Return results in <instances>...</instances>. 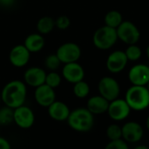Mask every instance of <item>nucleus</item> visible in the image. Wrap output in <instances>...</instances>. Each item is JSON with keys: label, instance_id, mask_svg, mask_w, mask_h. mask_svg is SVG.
<instances>
[{"label": "nucleus", "instance_id": "obj_28", "mask_svg": "<svg viewBox=\"0 0 149 149\" xmlns=\"http://www.w3.org/2000/svg\"><path fill=\"white\" fill-rule=\"evenodd\" d=\"M107 149H127L128 145L126 141H124L122 138L110 141V142L106 146Z\"/></svg>", "mask_w": 149, "mask_h": 149}, {"label": "nucleus", "instance_id": "obj_35", "mask_svg": "<svg viewBox=\"0 0 149 149\" xmlns=\"http://www.w3.org/2000/svg\"><path fill=\"white\" fill-rule=\"evenodd\" d=\"M147 87H148V91H149V81H148V85H147Z\"/></svg>", "mask_w": 149, "mask_h": 149}, {"label": "nucleus", "instance_id": "obj_6", "mask_svg": "<svg viewBox=\"0 0 149 149\" xmlns=\"http://www.w3.org/2000/svg\"><path fill=\"white\" fill-rule=\"evenodd\" d=\"M61 64L77 62L81 56V49L76 43L67 42L62 44L56 52Z\"/></svg>", "mask_w": 149, "mask_h": 149}, {"label": "nucleus", "instance_id": "obj_11", "mask_svg": "<svg viewBox=\"0 0 149 149\" xmlns=\"http://www.w3.org/2000/svg\"><path fill=\"white\" fill-rule=\"evenodd\" d=\"M122 129V139L127 143L139 142L144 134L142 127L135 121H128L123 125Z\"/></svg>", "mask_w": 149, "mask_h": 149}, {"label": "nucleus", "instance_id": "obj_15", "mask_svg": "<svg viewBox=\"0 0 149 149\" xmlns=\"http://www.w3.org/2000/svg\"><path fill=\"white\" fill-rule=\"evenodd\" d=\"M128 62L125 52L115 51L112 52L107 59V68L112 73H119L125 69Z\"/></svg>", "mask_w": 149, "mask_h": 149}, {"label": "nucleus", "instance_id": "obj_25", "mask_svg": "<svg viewBox=\"0 0 149 149\" xmlns=\"http://www.w3.org/2000/svg\"><path fill=\"white\" fill-rule=\"evenodd\" d=\"M61 76L58 72H56L55 71H51V72L46 73L45 83L55 89L59 86V85L61 84Z\"/></svg>", "mask_w": 149, "mask_h": 149}, {"label": "nucleus", "instance_id": "obj_20", "mask_svg": "<svg viewBox=\"0 0 149 149\" xmlns=\"http://www.w3.org/2000/svg\"><path fill=\"white\" fill-rule=\"evenodd\" d=\"M55 27V20L48 16L42 17L37 23V30L40 34H48Z\"/></svg>", "mask_w": 149, "mask_h": 149}, {"label": "nucleus", "instance_id": "obj_2", "mask_svg": "<svg viewBox=\"0 0 149 149\" xmlns=\"http://www.w3.org/2000/svg\"><path fill=\"white\" fill-rule=\"evenodd\" d=\"M66 121L72 130L86 133L93 127L94 116L86 107H79L70 112Z\"/></svg>", "mask_w": 149, "mask_h": 149}, {"label": "nucleus", "instance_id": "obj_36", "mask_svg": "<svg viewBox=\"0 0 149 149\" xmlns=\"http://www.w3.org/2000/svg\"><path fill=\"white\" fill-rule=\"evenodd\" d=\"M0 100H1V98H0Z\"/></svg>", "mask_w": 149, "mask_h": 149}, {"label": "nucleus", "instance_id": "obj_10", "mask_svg": "<svg viewBox=\"0 0 149 149\" xmlns=\"http://www.w3.org/2000/svg\"><path fill=\"white\" fill-rule=\"evenodd\" d=\"M30 57L31 52L24 45H17L10 50L9 60L14 67L21 68L29 63Z\"/></svg>", "mask_w": 149, "mask_h": 149}, {"label": "nucleus", "instance_id": "obj_26", "mask_svg": "<svg viewBox=\"0 0 149 149\" xmlns=\"http://www.w3.org/2000/svg\"><path fill=\"white\" fill-rule=\"evenodd\" d=\"M107 136L110 141L122 138V129L117 124H112L107 128Z\"/></svg>", "mask_w": 149, "mask_h": 149}, {"label": "nucleus", "instance_id": "obj_5", "mask_svg": "<svg viewBox=\"0 0 149 149\" xmlns=\"http://www.w3.org/2000/svg\"><path fill=\"white\" fill-rule=\"evenodd\" d=\"M118 39L127 45H134L140 40L141 32L138 27L131 21H122L116 28Z\"/></svg>", "mask_w": 149, "mask_h": 149}, {"label": "nucleus", "instance_id": "obj_29", "mask_svg": "<svg viewBox=\"0 0 149 149\" xmlns=\"http://www.w3.org/2000/svg\"><path fill=\"white\" fill-rule=\"evenodd\" d=\"M71 24V20L67 16H59L55 20V26L59 30H66Z\"/></svg>", "mask_w": 149, "mask_h": 149}, {"label": "nucleus", "instance_id": "obj_13", "mask_svg": "<svg viewBox=\"0 0 149 149\" xmlns=\"http://www.w3.org/2000/svg\"><path fill=\"white\" fill-rule=\"evenodd\" d=\"M34 98L39 106L43 107H48L52 102L56 100L55 90L45 83L35 88Z\"/></svg>", "mask_w": 149, "mask_h": 149}, {"label": "nucleus", "instance_id": "obj_12", "mask_svg": "<svg viewBox=\"0 0 149 149\" xmlns=\"http://www.w3.org/2000/svg\"><path fill=\"white\" fill-rule=\"evenodd\" d=\"M63 78L69 83L75 84L85 78V71L81 65L77 62L64 64L62 69Z\"/></svg>", "mask_w": 149, "mask_h": 149}, {"label": "nucleus", "instance_id": "obj_31", "mask_svg": "<svg viewBox=\"0 0 149 149\" xmlns=\"http://www.w3.org/2000/svg\"><path fill=\"white\" fill-rule=\"evenodd\" d=\"M14 0H0L1 3H3V5H10L13 3Z\"/></svg>", "mask_w": 149, "mask_h": 149}, {"label": "nucleus", "instance_id": "obj_32", "mask_svg": "<svg viewBox=\"0 0 149 149\" xmlns=\"http://www.w3.org/2000/svg\"><path fill=\"white\" fill-rule=\"evenodd\" d=\"M135 149H148V148L146 146H136Z\"/></svg>", "mask_w": 149, "mask_h": 149}, {"label": "nucleus", "instance_id": "obj_1", "mask_svg": "<svg viewBox=\"0 0 149 149\" xmlns=\"http://www.w3.org/2000/svg\"><path fill=\"white\" fill-rule=\"evenodd\" d=\"M26 96V84L18 79H14L8 82L2 89L0 94L1 100L3 104L13 109L24 105Z\"/></svg>", "mask_w": 149, "mask_h": 149}, {"label": "nucleus", "instance_id": "obj_30", "mask_svg": "<svg viewBox=\"0 0 149 149\" xmlns=\"http://www.w3.org/2000/svg\"><path fill=\"white\" fill-rule=\"evenodd\" d=\"M11 146L10 144V142L3 138V137H0V149H10Z\"/></svg>", "mask_w": 149, "mask_h": 149}, {"label": "nucleus", "instance_id": "obj_22", "mask_svg": "<svg viewBox=\"0 0 149 149\" xmlns=\"http://www.w3.org/2000/svg\"><path fill=\"white\" fill-rule=\"evenodd\" d=\"M72 92L73 94L79 98V99H84L86 97H87L90 93V86L88 85V83H86V81L80 80L75 84H73V88H72Z\"/></svg>", "mask_w": 149, "mask_h": 149}, {"label": "nucleus", "instance_id": "obj_16", "mask_svg": "<svg viewBox=\"0 0 149 149\" xmlns=\"http://www.w3.org/2000/svg\"><path fill=\"white\" fill-rule=\"evenodd\" d=\"M45 76L46 72H45V70H43L40 67L33 66L28 68L25 71L24 74V81L26 84V86L36 88L45 84Z\"/></svg>", "mask_w": 149, "mask_h": 149}, {"label": "nucleus", "instance_id": "obj_24", "mask_svg": "<svg viewBox=\"0 0 149 149\" xmlns=\"http://www.w3.org/2000/svg\"><path fill=\"white\" fill-rule=\"evenodd\" d=\"M125 53L128 61H137L141 58L142 55L141 49L138 45H136V44L129 45L127 50L125 51Z\"/></svg>", "mask_w": 149, "mask_h": 149}, {"label": "nucleus", "instance_id": "obj_34", "mask_svg": "<svg viewBox=\"0 0 149 149\" xmlns=\"http://www.w3.org/2000/svg\"><path fill=\"white\" fill-rule=\"evenodd\" d=\"M146 53H147V57H148V58L149 60V45L147 47V51H146Z\"/></svg>", "mask_w": 149, "mask_h": 149}, {"label": "nucleus", "instance_id": "obj_17", "mask_svg": "<svg viewBox=\"0 0 149 149\" xmlns=\"http://www.w3.org/2000/svg\"><path fill=\"white\" fill-rule=\"evenodd\" d=\"M47 108L50 118L56 121L66 120L71 112L70 108L65 103L58 100H55L54 102H52Z\"/></svg>", "mask_w": 149, "mask_h": 149}, {"label": "nucleus", "instance_id": "obj_14", "mask_svg": "<svg viewBox=\"0 0 149 149\" xmlns=\"http://www.w3.org/2000/svg\"><path fill=\"white\" fill-rule=\"evenodd\" d=\"M129 81L134 86H147L149 81V66L143 64L134 65L128 73Z\"/></svg>", "mask_w": 149, "mask_h": 149}, {"label": "nucleus", "instance_id": "obj_23", "mask_svg": "<svg viewBox=\"0 0 149 149\" xmlns=\"http://www.w3.org/2000/svg\"><path fill=\"white\" fill-rule=\"evenodd\" d=\"M14 109L7 106L3 107L0 109V125L6 126L13 122Z\"/></svg>", "mask_w": 149, "mask_h": 149}, {"label": "nucleus", "instance_id": "obj_9", "mask_svg": "<svg viewBox=\"0 0 149 149\" xmlns=\"http://www.w3.org/2000/svg\"><path fill=\"white\" fill-rule=\"evenodd\" d=\"M13 122L22 129H29L35 122V114L29 107L22 105L14 109Z\"/></svg>", "mask_w": 149, "mask_h": 149}, {"label": "nucleus", "instance_id": "obj_4", "mask_svg": "<svg viewBox=\"0 0 149 149\" xmlns=\"http://www.w3.org/2000/svg\"><path fill=\"white\" fill-rule=\"evenodd\" d=\"M118 40L115 28L104 25L96 30L93 37V42L96 48L100 50H108L112 48Z\"/></svg>", "mask_w": 149, "mask_h": 149}, {"label": "nucleus", "instance_id": "obj_7", "mask_svg": "<svg viewBox=\"0 0 149 149\" xmlns=\"http://www.w3.org/2000/svg\"><path fill=\"white\" fill-rule=\"evenodd\" d=\"M100 95L107 99L109 102L117 99L120 93V85L117 80L112 77H103L98 84Z\"/></svg>", "mask_w": 149, "mask_h": 149}, {"label": "nucleus", "instance_id": "obj_27", "mask_svg": "<svg viewBox=\"0 0 149 149\" xmlns=\"http://www.w3.org/2000/svg\"><path fill=\"white\" fill-rule=\"evenodd\" d=\"M60 64H61V62H60L59 58H58V56L56 55V53L48 55L45 59V65L50 71L57 70L59 67Z\"/></svg>", "mask_w": 149, "mask_h": 149}, {"label": "nucleus", "instance_id": "obj_21", "mask_svg": "<svg viewBox=\"0 0 149 149\" xmlns=\"http://www.w3.org/2000/svg\"><path fill=\"white\" fill-rule=\"evenodd\" d=\"M104 21H105V24L106 25L116 29L122 23L123 17H122V14L120 11L113 10L108 11L106 14Z\"/></svg>", "mask_w": 149, "mask_h": 149}, {"label": "nucleus", "instance_id": "obj_18", "mask_svg": "<svg viewBox=\"0 0 149 149\" xmlns=\"http://www.w3.org/2000/svg\"><path fill=\"white\" fill-rule=\"evenodd\" d=\"M109 107V101L101 95H96L91 97L86 103V108L94 115L101 114L107 112Z\"/></svg>", "mask_w": 149, "mask_h": 149}, {"label": "nucleus", "instance_id": "obj_19", "mask_svg": "<svg viewBox=\"0 0 149 149\" xmlns=\"http://www.w3.org/2000/svg\"><path fill=\"white\" fill-rule=\"evenodd\" d=\"M24 45L31 53L39 52L45 46V39L40 33H31L25 38Z\"/></svg>", "mask_w": 149, "mask_h": 149}, {"label": "nucleus", "instance_id": "obj_33", "mask_svg": "<svg viewBox=\"0 0 149 149\" xmlns=\"http://www.w3.org/2000/svg\"><path fill=\"white\" fill-rule=\"evenodd\" d=\"M146 126H147V128H148V130L149 131V115L148 116V118H147V120H146Z\"/></svg>", "mask_w": 149, "mask_h": 149}, {"label": "nucleus", "instance_id": "obj_3", "mask_svg": "<svg viewBox=\"0 0 149 149\" xmlns=\"http://www.w3.org/2000/svg\"><path fill=\"white\" fill-rule=\"evenodd\" d=\"M125 100L131 110L143 111L149 107L148 89L146 86L133 85L127 89Z\"/></svg>", "mask_w": 149, "mask_h": 149}, {"label": "nucleus", "instance_id": "obj_8", "mask_svg": "<svg viewBox=\"0 0 149 149\" xmlns=\"http://www.w3.org/2000/svg\"><path fill=\"white\" fill-rule=\"evenodd\" d=\"M107 113L112 120L115 121H120L124 120L129 116L131 108L126 100L117 98L109 102Z\"/></svg>", "mask_w": 149, "mask_h": 149}]
</instances>
